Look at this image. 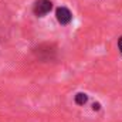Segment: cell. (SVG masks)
I'll return each mask as SVG.
<instances>
[{"label": "cell", "instance_id": "obj_1", "mask_svg": "<svg viewBox=\"0 0 122 122\" xmlns=\"http://www.w3.org/2000/svg\"><path fill=\"white\" fill-rule=\"evenodd\" d=\"M34 16L37 17H44L53 10V1L51 0H36L31 7Z\"/></svg>", "mask_w": 122, "mask_h": 122}, {"label": "cell", "instance_id": "obj_2", "mask_svg": "<svg viewBox=\"0 0 122 122\" xmlns=\"http://www.w3.org/2000/svg\"><path fill=\"white\" fill-rule=\"evenodd\" d=\"M56 19H57V21L60 23L61 26H68L72 21V13L70 11L68 7L60 6L56 10Z\"/></svg>", "mask_w": 122, "mask_h": 122}, {"label": "cell", "instance_id": "obj_3", "mask_svg": "<svg viewBox=\"0 0 122 122\" xmlns=\"http://www.w3.org/2000/svg\"><path fill=\"white\" fill-rule=\"evenodd\" d=\"M87 101H88V95H87L85 92H78V94H75V97H74V102H75L77 105H85Z\"/></svg>", "mask_w": 122, "mask_h": 122}, {"label": "cell", "instance_id": "obj_4", "mask_svg": "<svg viewBox=\"0 0 122 122\" xmlns=\"http://www.w3.org/2000/svg\"><path fill=\"white\" fill-rule=\"evenodd\" d=\"M99 108H101V104L99 102H94L92 104V109L94 111H99Z\"/></svg>", "mask_w": 122, "mask_h": 122}, {"label": "cell", "instance_id": "obj_5", "mask_svg": "<svg viewBox=\"0 0 122 122\" xmlns=\"http://www.w3.org/2000/svg\"><path fill=\"white\" fill-rule=\"evenodd\" d=\"M118 48H119V51H121V54H122V36L118 38Z\"/></svg>", "mask_w": 122, "mask_h": 122}]
</instances>
